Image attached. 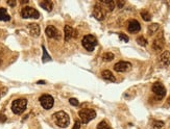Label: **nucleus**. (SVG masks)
I'll return each mask as SVG.
<instances>
[{
  "label": "nucleus",
  "instance_id": "obj_32",
  "mask_svg": "<svg viewBox=\"0 0 170 129\" xmlns=\"http://www.w3.org/2000/svg\"><path fill=\"white\" fill-rule=\"evenodd\" d=\"M7 4H9L10 6H12V7H14V6H16V1H14V0H9Z\"/></svg>",
  "mask_w": 170,
  "mask_h": 129
},
{
  "label": "nucleus",
  "instance_id": "obj_2",
  "mask_svg": "<svg viewBox=\"0 0 170 129\" xmlns=\"http://www.w3.org/2000/svg\"><path fill=\"white\" fill-rule=\"evenodd\" d=\"M78 117L80 119V122L87 124L96 118V111L94 109H91V108H84V109H80L78 111Z\"/></svg>",
  "mask_w": 170,
  "mask_h": 129
},
{
  "label": "nucleus",
  "instance_id": "obj_29",
  "mask_svg": "<svg viewBox=\"0 0 170 129\" xmlns=\"http://www.w3.org/2000/svg\"><path fill=\"white\" fill-rule=\"evenodd\" d=\"M69 102H70V104H71V105H73V106H78V104H79L78 100L75 99V98H70Z\"/></svg>",
  "mask_w": 170,
  "mask_h": 129
},
{
  "label": "nucleus",
  "instance_id": "obj_13",
  "mask_svg": "<svg viewBox=\"0 0 170 129\" xmlns=\"http://www.w3.org/2000/svg\"><path fill=\"white\" fill-rule=\"evenodd\" d=\"M64 33H65V41H69V40L73 37H77V31L74 30L69 25H66L65 26V28H64Z\"/></svg>",
  "mask_w": 170,
  "mask_h": 129
},
{
  "label": "nucleus",
  "instance_id": "obj_1",
  "mask_svg": "<svg viewBox=\"0 0 170 129\" xmlns=\"http://www.w3.org/2000/svg\"><path fill=\"white\" fill-rule=\"evenodd\" d=\"M52 119L55 124L59 127H61V128H66V127L69 126L70 124V118L67 112L65 111L55 112V114H52Z\"/></svg>",
  "mask_w": 170,
  "mask_h": 129
},
{
  "label": "nucleus",
  "instance_id": "obj_6",
  "mask_svg": "<svg viewBox=\"0 0 170 129\" xmlns=\"http://www.w3.org/2000/svg\"><path fill=\"white\" fill-rule=\"evenodd\" d=\"M39 101H40L41 105H42V107L44 108V109H50L53 106V104H54V99H53V97L50 95H47V94L41 96Z\"/></svg>",
  "mask_w": 170,
  "mask_h": 129
},
{
  "label": "nucleus",
  "instance_id": "obj_37",
  "mask_svg": "<svg viewBox=\"0 0 170 129\" xmlns=\"http://www.w3.org/2000/svg\"><path fill=\"white\" fill-rule=\"evenodd\" d=\"M168 105H170V97L168 98Z\"/></svg>",
  "mask_w": 170,
  "mask_h": 129
},
{
  "label": "nucleus",
  "instance_id": "obj_26",
  "mask_svg": "<svg viewBox=\"0 0 170 129\" xmlns=\"http://www.w3.org/2000/svg\"><path fill=\"white\" fill-rule=\"evenodd\" d=\"M97 129H111V128H110V126L107 125V123L105 121H101L98 124V126H97Z\"/></svg>",
  "mask_w": 170,
  "mask_h": 129
},
{
  "label": "nucleus",
  "instance_id": "obj_35",
  "mask_svg": "<svg viewBox=\"0 0 170 129\" xmlns=\"http://www.w3.org/2000/svg\"><path fill=\"white\" fill-rule=\"evenodd\" d=\"M37 83H38V84H44V83H45V81L40 80V81H38V82H37Z\"/></svg>",
  "mask_w": 170,
  "mask_h": 129
},
{
  "label": "nucleus",
  "instance_id": "obj_17",
  "mask_svg": "<svg viewBox=\"0 0 170 129\" xmlns=\"http://www.w3.org/2000/svg\"><path fill=\"white\" fill-rule=\"evenodd\" d=\"M101 76H102L105 80L112 81V82H114V81L116 80V78H115V76L113 75V73H112L111 71H109V70L102 71V72H101Z\"/></svg>",
  "mask_w": 170,
  "mask_h": 129
},
{
  "label": "nucleus",
  "instance_id": "obj_7",
  "mask_svg": "<svg viewBox=\"0 0 170 129\" xmlns=\"http://www.w3.org/2000/svg\"><path fill=\"white\" fill-rule=\"evenodd\" d=\"M151 89H152V93L155 94V96H157V99L161 100V99H163V98L165 97V95H166V89H165V86H164V85L162 84L161 82L153 83Z\"/></svg>",
  "mask_w": 170,
  "mask_h": 129
},
{
  "label": "nucleus",
  "instance_id": "obj_16",
  "mask_svg": "<svg viewBox=\"0 0 170 129\" xmlns=\"http://www.w3.org/2000/svg\"><path fill=\"white\" fill-rule=\"evenodd\" d=\"M100 4H103L110 12H112L116 6V2L113 0H100Z\"/></svg>",
  "mask_w": 170,
  "mask_h": 129
},
{
  "label": "nucleus",
  "instance_id": "obj_19",
  "mask_svg": "<svg viewBox=\"0 0 170 129\" xmlns=\"http://www.w3.org/2000/svg\"><path fill=\"white\" fill-rule=\"evenodd\" d=\"M40 6L43 10H47V12H51L53 8V2L52 1H41Z\"/></svg>",
  "mask_w": 170,
  "mask_h": 129
},
{
  "label": "nucleus",
  "instance_id": "obj_12",
  "mask_svg": "<svg viewBox=\"0 0 170 129\" xmlns=\"http://www.w3.org/2000/svg\"><path fill=\"white\" fill-rule=\"evenodd\" d=\"M27 29L29 31L30 35H32L34 37H38L40 35V32H41V29H40V26L36 23H30V24L27 25Z\"/></svg>",
  "mask_w": 170,
  "mask_h": 129
},
{
  "label": "nucleus",
  "instance_id": "obj_11",
  "mask_svg": "<svg viewBox=\"0 0 170 129\" xmlns=\"http://www.w3.org/2000/svg\"><path fill=\"white\" fill-rule=\"evenodd\" d=\"M130 68H132V64L128 62H118L117 64H115V66H114V70L119 73L126 72V71H128Z\"/></svg>",
  "mask_w": 170,
  "mask_h": 129
},
{
  "label": "nucleus",
  "instance_id": "obj_28",
  "mask_svg": "<svg viewBox=\"0 0 170 129\" xmlns=\"http://www.w3.org/2000/svg\"><path fill=\"white\" fill-rule=\"evenodd\" d=\"M119 39L121 40V41L125 42V43H127L128 41H130V39H128L127 35H125L124 33H119Z\"/></svg>",
  "mask_w": 170,
  "mask_h": 129
},
{
  "label": "nucleus",
  "instance_id": "obj_23",
  "mask_svg": "<svg viewBox=\"0 0 170 129\" xmlns=\"http://www.w3.org/2000/svg\"><path fill=\"white\" fill-rule=\"evenodd\" d=\"M141 17H142L143 20H144V21H150L151 20V15L149 14L147 10H145L141 12Z\"/></svg>",
  "mask_w": 170,
  "mask_h": 129
},
{
  "label": "nucleus",
  "instance_id": "obj_30",
  "mask_svg": "<svg viewBox=\"0 0 170 129\" xmlns=\"http://www.w3.org/2000/svg\"><path fill=\"white\" fill-rule=\"evenodd\" d=\"M72 129H80V122L79 121H75V123H74V126Z\"/></svg>",
  "mask_w": 170,
  "mask_h": 129
},
{
  "label": "nucleus",
  "instance_id": "obj_14",
  "mask_svg": "<svg viewBox=\"0 0 170 129\" xmlns=\"http://www.w3.org/2000/svg\"><path fill=\"white\" fill-rule=\"evenodd\" d=\"M127 30L132 33L138 32L141 30V25L137 20H130L127 25Z\"/></svg>",
  "mask_w": 170,
  "mask_h": 129
},
{
  "label": "nucleus",
  "instance_id": "obj_25",
  "mask_svg": "<svg viewBox=\"0 0 170 129\" xmlns=\"http://www.w3.org/2000/svg\"><path fill=\"white\" fill-rule=\"evenodd\" d=\"M163 126H164V122H162V121H155L152 124L153 129H161Z\"/></svg>",
  "mask_w": 170,
  "mask_h": 129
},
{
  "label": "nucleus",
  "instance_id": "obj_34",
  "mask_svg": "<svg viewBox=\"0 0 170 129\" xmlns=\"http://www.w3.org/2000/svg\"><path fill=\"white\" fill-rule=\"evenodd\" d=\"M2 56H3V51H2V49L0 48V64L2 62Z\"/></svg>",
  "mask_w": 170,
  "mask_h": 129
},
{
  "label": "nucleus",
  "instance_id": "obj_8",
  "mask_svg": "<svg viewBox=\"0 0 170 129\" xmlns=\"http://www.w3.org/2000/svg\"><path fill=\"white\" fill-rule=\"evenodd\" d=\"M45 33H46V35L48 37H50V39H55V40H60L61 39V32H60V30L57 28H55L54 26H52V25H49V26L46 27V29H45Z\"/></svg>",
  "mask_w": 170,
  "mask_h": 129
},
{
  "label": "nucleus",
  "instance_id": "obj_10",
  "mask_svg": "<svg viewBox=\"0 0 170 129\" xmlns=\"http://www.w3.org/2000/svg\"><path fill=\"white\" fill-rule=\"evenodd\" d=\"M93 16L98 21H102L103 19L105 18V8H103L100 4H95L94 7H93Z\"/></svg>",
  "mask_w": 170,
  "mask_h": 129
},
{
  "label": "nucleus",
  "instance_id": "obj_22",
  "mask_svg": "<svg viewBox=\"0 0 170 129\" xmlns=\"http://www.w3.org/2000/svg\"><path fill=\"white\" fill-rule=\"evenodd\" d=\"M102 59L105 62H111V60L114 59V54L112 52H107L102 55Z\"/></svg>",
  "mask_w": 170,
  "mask_h": 129
},
{
  "label": "nucleus",
  "instance_id": "obj_27",
  "mask_svg": "<svg viewBox=\"0 0 170 129\" xmlns=\"http://www.w3.org/2000/svg\"><path fill=\"white\" fill-rule=\"evenodd\" d=\"M7 87H1L0 89V99H2L3 97H4L5 95H7Z\"/></svg>",
  "mask_w": 170,
  "mask_h": 129
},
{
  "label": "nucleus",
  "instance_id": "obj_3",
  "mask_svg": "<svg viewBox=\"0 0 170 129\" xmlns=\"http://www.w3.org/2000/svg\"><path fill=\"white\" fill-rule=\"evenodd\" d=\"M82 45L84 48L88 51H93L94 48L97 46V39L93 34H87L82 37Z\"/></svg>",
  "mask_w": 170,
  "mask_h": 129
},
{
  "label": "nucleus",
  "instance_id": "obj_5",
  "mask_svg": "<svg viewBox=\"0 0 170 129\" xmlns=\"http://www.w3.org/2000/svg\"><path fill=\"white\" fill-rule=\"evenodd\" d=\"M21 17L23 19H39L40 18V14L37 10H35L34 7L30 6H25L21 10L20 12Z\"/></svg>",
  "mask_w": 170,
  "mask_h": 129
},
{
  "label": "nucleus",
  "instance_id": "obj_24",
  "mask_svg": "<svg viewBox=\"0 0 170 129\" xmlns=\"http://www.w3.org/2000/svg\"><path fill=\"white\" fill-rule=\"evenodd\" d=\"M137 43L140 46H146L148 42H147V40L144 37H137Z\"/></svg>",
  "mask_w": 170,
  "mask_h": 129
},
{
  "label": "nucleus",
  "instance_id": "obj_20",
  "mask_svg": "<svg viewBox=\"0 0 170 129\" xmlns=\"http://www.w3.org/2000/svg\"><path fill=\"white\" fill-rule=\"evenodd\" d=\"M159 26L160 25L157 24V23H152L151 25H149L148 28H147V32H148L149 35H153L155 32L157 31V29H159Z\"/></svg>",
  "mask_w": 170,
  "mask_h": 129
},
{
  "label": "nucleus",
  "instance_id": "obj_15",
  "mask_svg": "<svg viewBox=\"0 0 170 129\" xmlns=\"http://www.w3.org/2000/svg\"><path fill=\"white\" fill-rule=\"evenodd\" d=\"M160 62L163 67H167L170 64V52L164 51L163 53L160 55Z\"/></svg>",
  "mask_w": 170,
  "mask_h": 129
},
{
  "label": "nucleus",
  "instance_id": "obj_9",
  "mask_svg": "<svg viewBox=\"0 0 170 129\" xmlns=\"http://www.w3.org/2000/svg\"><path fill=\"white\" fill-rule=\"evenodd\" d=\"M164 45H165V40H164V37H163V33H160L157 34V37L153 40V43H152V49L155 51H161L163 50L164 48Z\"/></svg>",
  "mask_w": 170,
  "mask_h": 129
},
{
  "label": "nucleus",
  "instance_id": "obj_4",
  "mask_svg": "<svg viewBox=\"0 0 170 129\" xmlns=\"http://www.w3.org/2000/svg\"><path fill=\"white\" fill-rule=\"evenodd\" d=\"M27 106V100L26 99H16L12 103V110L15 114H21Z\"/></svg>",
  "mask_w": 170,
  "mask_h": 129
},
{
  "label": "nucleus",
  "instance_id": "obj_31",
  "mask_svg": "<svg viewBox=\"0 0 170 129\" xmlns=\"http://www.w3.org/2000/svg\"><path fill=\"white\" fill-rule=\"evenodd\" d=\"M5 121H7V117H5L4 114H0V123H3L5 122Z\"/></svg>",
  "mask_w": 170,
  "mask_h": 129
},
{
  "label": "nucleus",
  "instance_id": "obj_33",
  "mask_svg": "<svg viewBox=\"0 0 170 129\" xmlns=\"http://www.w3.org/2000/svg\"><path fill=\"white\" fill-rule=\"evenodd\" d=\"M117 4H118V7H119V8H122V6L124 5V1H118Z\"/></svg>",
  "mask_w": 170,
  "mask_h": 129
},
{
  "label": "nucleus",
  "instance_id": "obj_18",
  "mask_svg": "<svg viewBox=\"0 0 170 129\" xmlns=\"http://www.w3.org/2000/svg\"><path fill=\"white\" fill-rule=\"evenodd\" d=\"M11 20V16L7 14V8L0 7V21H10Z\"/></svg>",
  "mask_w": 170,
  "mask_h": 129
},
{
  "label": "nucleus",
  "instance_id": "obj_21",
  "mask_svg": "<svg viewBox=\"0 0 170 129\" xmlns=\"http://www.w3.org/2000/svg\"><path fill=\"white\" fill-rule=\"evenodd\" d=\"M42 49H43V57H42V59H43V62H50V60H51V57H50V56H49V54L47 53V50H46V48H45L44 46H42Z\"/></svg>",
  "mask_w": 170,
  "mask_h": 129
},
{
  "label": "nucleus",
  "instance_id": "obj_36",
  "mask_svg": "<svg viewBox=\"0 0 170 129\" xmlns=\"http://www.w3.org/2000/svg\"><path fill=\"white\" fill-rule=\"evenodd\" d=\"M21 3L25 4V3H28V1H27V0H22V1H21Z\"/></svg>",
  "mask_w": 170,
  "mask_h": 129
}]
</instances>
